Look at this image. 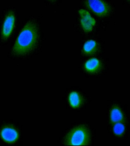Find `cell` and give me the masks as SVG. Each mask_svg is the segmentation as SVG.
Returning a JSON list of instances; mask_svg holds the SVG:
<instances>
[{
	"instance_id": "6da1fadb",
	"label": "cell",
	"mask_w": 130,
	"mask_h": 146,
	"mask_svg": "<svg viewBox=\"0 0 130 146\" xmlns=\"http://www.w3.org/2000/svg\"><path fill=\"white\" fill-rule=\"evenodd\" d=\"M38 40V33L36 23L30 21L22 29L15 42L12 52L16 56L27 54L32 51Z\"/></svg>"
},
{
	"instance_id": "7a4b0ae2",
	"label": "cell",
	"mask_w": 130,
	"mask_h": 146,
	"mask_svg": "<svg viewBox=\"0 0 130 146\" xmlns=\"http://www.w3.org/2000/svg\"><path fill=\"white\" fill-rule=\"evenodd\" d=\"M90 140L89 130L86 127L80 125L74 128L68 132L64 143L66 145H86L90 143Z\"/></svg>"
},
{
	"instance_id": "3957f363",
	"label": "cell",
	"mask_w": 130,
	"mask_h": 146,
	"mask_svg": "<svg viewBox=\"0 0 130 146\" xmlns=\"http://www.w3.org/2000/svg\"><path fill=\"white\" fill-rule=\"evenodd\" d=\"M85 5L89 10L98 17H106L110 12V7L103 0H86Z\"/></svg>"
},
{
	"instance_id": "277c9868",
	"label": "cell",
	"mask_w": 130,
	"mask_h": 146,
	"mask_svg": "<svg viewBox=\"0 0 130 146\" xmlns=\"http://www.w3.org/2000/svg\"><path fill=\"white\" fill-rule=\"evenodd\" d=\"M15 23V16L13 11H9L5 17L2 29V37L6 40L11 35L14 29Z\"/></svg>"
},
{
	"instance_id": "5b68a950",
	"label": "cell",
	"mask_w": 130,
	"mask_h": 146,
	"mask_svg": "<svg viewBox=\"0 0 130 146\" xmlns=\"http://www.w3.org/2000/svg\"><path fill=\"white\" fill-rule=\"evenodd\" d=\"M78 13L81 17V25L83 30L86 33L92 31L96 25L95 19L86 10L81 9L79 10Z\"/></svg>"
},
{
	"instance_id": "8992f818",
	"label": "cell",
	"mask_w": 130,
	"mask_h": 146,
	"mask_svg": "<svg viewBox=\"0 0 130 146\" xmlns=\"http://www.w3.org/2000/svg\"><path fill=\"white\" fill-rule=\"evenodd\" d=\"M102 64L101 61L96 58H91L84 64V68L87 72L90 74L98 73L101 69Z\"/></svg>"
},
{
	"instance_id": "52a82bcc",
	"label": "cell",
	"mask_w": 130,
	"mask_h": 146,
	"mask_svg": "<svg viewBox=\"0 0 130 146\" xmlns=\"http://www.w3.org/2000/svg\"><path fill=\"white\" fill-rule=\"evenodd\" d=\"M99 45L98 43L93 40H90L84 43L83 48V52L87 56H92L98 52Z\"/></svg>"
},
{
	"instance_id": "ba28073f",
	"label": "cell",
	"mask_w": 130,
	"mask_h": 146,
	"mask_svg": "<svg viewBox=\"0 0 130 146\" xmlns=\"http://www.w3.org/2000/svg\"><path fill=\"white\" fill-rule=\"evenodd\" d=\"M1 136L4 140L8 142H14L18 137L17 131L10 128H5L1 131Z\"/></svg>"
},
{
	"instance_id": "9c48e42d",
	"label": "cell",
	"mask_w": 130,
	"mask_h": 146,
	"mask_svg": "<svg viewBox=\"0 0 130 146\" xmlns=\"http://www.w3.org/2000/svg\"><path fill=\"white\" fill-rule=\"evenodd\" d=\"M68 100L70 106L73 108H78L83 104V98L78 92L76 91H72L69 94Z\"/></svg>"
},
{
	"instance_id": "30bf717a",
	"label": "cell",
	"mask_w": 130,
	"mask_h": 146,
	"mask_svg": "<svg viewBox=\"0 0 130 146\" xmlns=\"http://www.w3.org/2000/svg\"><path fill=\"white\" fill-rule=\"evenodd\" d=\"M110 118L112 123H116L121 122L124 119L123 112L117 107H114L110 112Z\"/></svg>"
},
{
	"instance_id": "8fae6325",
	"label": "cell",
	"mask_w": 130,
	"mask_h": 146,
	"mask_svg": "<svg viewBox=\"0 0 130 146\" xmlns=\"http://www.w3.org/2000/svg\"><path fill=\"white\" fill-rule=\"evenodd\" d=\"M125 127L121 122L115 123L113 128V131L115 135L118 136L121 135L124 132Z\"/></svg>"
},
{
	"instance_id": "7c38bea8",
	"label": "cell",
	"mask_w": 130,
	"mask_h": 146,
	"mask_svg": "<svg viewBox=\"0 0 130 146\" xmlns=\"http://www.w3.org/2000/svg\"><path fill=\"white\" fill-rule=\"evenodd\" d=\"M48 1H51V2H54V1H55V0H48Z\"/></svg>"
},
{
	"instance_id": "4fadbf2b",
	"label": "cell",
	"mask_w": 130,
	"mask_h": 146,
	"mask_svg": "<svg viewBox=\"0 0 130 146\" xmlns=\"http://www.w3.org/2000/svg\"></svg>"
}]
</instances>
